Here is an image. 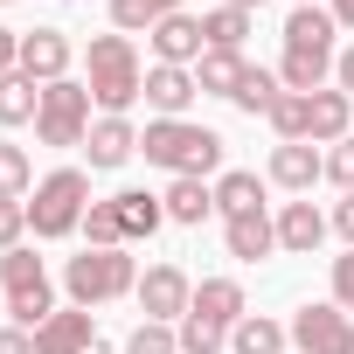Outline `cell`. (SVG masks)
<instances>
[{
  "mask_svg": "<svg viewBox=\"0 0 354 354\" xmlns=\"http://www.w3.org/2000/svg\"><path fill=\"white\" fill-rule=\"evenodd\" d=\"M125 354H181V333L160 326V319H139V326L125 333Z\"/></svg>",
  "mask_w": 354,
  "mask_h": 354,
  "instance_id": "cell-32",
  "label": "cell"
},
{
  "mask_svg": "<svg viewBox=\"0 0 354 354\" xmlns=\"http://www.w3.org/2000/svg\"><path fill=\"white\" fill-rule=\"evenodd\" d=\"M84 84H91V104L97 118H125L139 97H146V70H139V49L132 35H91V56H84Z\"/></svg>",
  "mask_w": 354,
  "mask_h": 354,
  "instance_id": "cell-1",
  "label": "cell"
},
{
  "mask_svg": "<svg viewBox=\"0 0 354 354\" xmlns=\"http://www.w3.org/2000/svg\"><path fill=\"white\" fill-rule=\"evenodd\" d=\"M28 195H35V160L15 139H0V202H28Z\"/></svg>",
  "mask_w": 354,
  "mask_h": 354,
  "instance_id": "cell-27",
  "label": "cell"
},
{
  "mask_svg": "<svg viewBox=\"0 0 354 354\" xmlns=\"http://www.w3.org/2000/svg\"><path fill=\"white\" fill-rule=\"evenodd\" d=\"M326 230H333V223H326L313 202H285V209H278V250H292V257H313V250L326 243Z\"/></svg>",
  "mask_w": 354,
  "mask_h": 354,
  "instance_id": "cell-17",
  "label": "cell"
},
{
  "mask_svg": "<svg viewBox=\"0 0 354 354\" xmlns=\"http://www.w3.org/2000/svg\"><path fill=\"white\" fill-rule=\"evenodd\" d=\"M0 299H8V319L28 326V333L56 313V278H49V264H42L28 243L0 257Z\"/></svg>",
  "mask_w": 354,
  "mask_h": 354,
  "instance_id": "cell-5",
  "label": "cell"
},
{
  "mask_svg": "<svg viewBox=\"0 0 354 354\" xmlns=\"http://www.w3.org/2000/svg\"><path fill=\"white\" fill-rule=\"evenodd\" d=\"M292 347L299 354H354V313H340L333 299L299 306L292 313Z\"/></svg>",
  "mask_w": 354,
  "mask_h": 354,
  "instance_id": "cell-7",
  "label": "cell"
},
{
  "mask_svg": "<svg viewBox=\"0 0 354 354\" xmlns=\"http://www.w3.org/2000/svg\"><path fill=\"white\" fill-rule=\"evenodd\" d=\"M153 56L160 63H174V70H195L202 56H209V35H202V15H181V8H174L167 21H153Z\"/></svg>",
  "mask_w": 354,
  "mask_h": 354,
  "instance_id": "cell-9",
  "label": "cell"
},
{
  "mask_svg": "<svg viewBox=\"0 0 354 354\" xmlns=\"http://www.w3.org/2000/svg\"><path fill=\"white\" fill-rule=\"evenodd\" d=\"M111 209H118L125 243H146V236L167 223V202H160V195H146V188H118V195H111Z\"/></svg>",
  "mask_w": 354,
  "mask_h": 354,
  "instance_id": "cell-20",
  "label": "cell"
},
{
  "mask_svg": "<svg viewBox=\"0 0 354 354\" xmlns=\"http://www.w3.org/2000/svg\"><path fill=\"white\" fill-rule=\"evenodd\" d=\"M278 97H285V84H278V70H264V63H250V77L236 84V97H230V104H236V111H250V118H257V111L271 118V104H278Z\"/></svg>",
  "mask_w": 354,
  "mask_h": 354,
  "instance_id": "cell-28",
  "label": "cell"
},
{
  "mask_svg": "<svg viewBox=\"0 0 354 354\" xmlns=\"http://www.w3.org/2000/svg\"><path fill=\"white\" fill-rule=\"evenodd\" d=\"M326 77H333V56H319V49H285V56H278V84L299 91V97L326 91Z\"/></svg>",
  "mask_w": 354,
  "mask_h": 354,
  "instance_id": "cell-22",
  "label": "cell"
},
{
  "mask_svg": "<svg viewBox=\"0 0 354 354\" xmlns=\"http://www.w3.org/2000/svg\"><path fill=\"white\" fill-rule=\"evenodd\" d=\"M223 250L236 264H257L278 250V216L271 209H250V216H223Z\"/></svg>",
  "mask_w": 354,
  "mask_h": 354,
  "instance_id": "cell-13",
  "label": "cell"
},
{
  "mask_svg": "<svg viewBox=\"0 0 354 354\" xmlns=\"http://www.w3.org/2000/svg\"><path fill=\"white\" fill-rule=\"evenodd\" d=\"M174 333H181V354H223V347H230V333H223V326H209L202 313H188Z\"/></svg>",
  "mask_w": 354,
  "mask_h": 354,
  "instance_id": "cell-33",
  "label": "cell"
},
{
  "mask_svg": "<svg viewBox=\"0 0 354 354\" xmlns=\"http://www.w3.org/2000/svg\"><path fill=\"white\" fill-rule=\"evenodd\" d=\"M264 174H271L285 195H313V181H326V153L313 139H292V146H271V167Z\"/></svg>",
  "mask_w": 354,
  "mask_h": 354,
  "instance_id": "cell-12",
  "label": "cell"
},
{
  "mask_svg": "<svg viewBox=\"0 0 354 354\" xmlns=\"http://www.w3.org/2000/svg\"><path fill=\"white\" fill-rule=\"evenodd\" d=\"M160 202H167V223H181V230H202V223L216 216V188L195 181V174H174Z\"/></svg>",
  "mask_w": 354,
  "mask_h": 354,
  "instance_id": "cell-16",
  "label": "cell"
},
{
  "mask_svg": "<svg viewBox=\"0 0 354 354\" xmlns=\"http://www.w3.org/2000/svg\"><path fill=\"white\" fill-rule=\"evenodd\" d=\"M292 8H319V0H292Z\"/></svg>",
  "mask_w": 354,
  "mask_h": 354,
  "instance_id": "cell-44",
  "label": "cell"
},
{
  "mask_svg": "<svg viewBox=\"0 0 354 354\" xmlns=\"http://www.w3.org/2000/svg\"><path fill=\"white\" fill-rule=\"evenodd\" d=\"M174 8H181V0H174Z\"/></svg>",
  "mask_w": 354,
  "mask_h": 354,
  "instance_id": "cell-45",
  "label": "cell"
},
{
  "mask_svg": "<svg viewBox=\"0 0 354 354\" xmlns=\"http://www.w3.org/2000/svg\"><path fill=\"white\" fill-rule=\"evenodd\" d=\"M91 347H97V319L84 306H56L35 326V354H91Z\"/></svg>",
  "mask_w": 354,
  "mask_h": 354,
  "instance_id": "cell-11",
  "label": "cell"
},
{
  "mask_svg": "<svg viewBox=\"0 0 354 354\" xmlns=\"http://www.w3.org/2000/svg\"><path fill=\"white\" fill-rule=\"evenodd\" d=\"M21 236H28V202H0V257L21 250Z\"/></svg>",
  "mask_w": 354,
  "mask_h": 354,
  "instance_id": "cell-36",
  "label": "cell"
},
{
  "mask_svg": "<svg viewBox=\"0 0 354 354\" xmlns=\"http://www.w3.org/2000/svg\"><path fill=\"white\" fill-rule=\"evenodd\" d=\"M84 153H91V167H97V174L125 167V160L139 153V132H132V118H97V125H91V139H84Z\"/></svg>",
  "mask_w": 354,
  "mask_h": 354,
  "instance_id": "cell-18",
  "label": "cell"
},
{
  "mask_svg": "<svg viewBox=\"0 0 354 354\" xmlns=\"http://www.w3.org/2000/svg\"><path fill=\"white\" fill-rule=\"evenodd\" d=\"M285 347H292V326H278L264 313H243L230 326V354H285Z\"/></svg>",
  "mask_w": 354,
  "mask_h": 354,
  "instance_id": "cell-24",
  "label": "cell"
},
{
  "mask_svg": "<svg viewBox=\"0 0 354 354\" xmlns=\"http://www.w3.org/2000/svg\"><path fill=\"white\" fill-rule=\"evenodd\" d=\"M188 313H202L209 326H223V333H230V326H236V319L250 313V299H243V285H236V278H202V285H195V306H188Z\"/></svg>",
  "mask_w": 354,
  "mask_h": 354,
  "instance_id": "cell-19",
  "label": "cell"
},
{
  "mask_svg": "<svg viewBox=\"0 0 354 354\" xmlns=\"http://www.w3.org/2000/svg\"><path fill=\"white\" fill-rule=\"evenodd\" d=\"M202 35H209V49H243L250 15H243V8H209V15H202Z\"/></svg>",
  "mask_w": 354,
  "mask_h": 354,
  "instance_id": "cell-30",
  "label": "cell"
},
{
  "mask_svg": "<svg viewBox=\"0 0 354 354\" xmlns=\"http://www.w3.org/2000/svg\"><path fill=\"white\" fill-rule=\"evenodd\" d=\"M174 15V0H111V28L118 35H153V21Z\"/></svg>",
  "mask_w": 354,
  "mask_h": 354,
  "instance_id": "cell-29",
  "label": "cell"
},
{
  "mask_svg": "<svg viewBox=\"0 0 354 354\" xmlns=\"http://www.w3.org/2000/svg\"><path fill=\"white\" fill-rule=\"evenodd\" d=\"M70 63H77V49H70L63 28H28V35H21V77H28V84H63Z\"/></svg>",
  "mask_w": 354,
  "mask_h": 354,
  "instance_id": "cell-10",
  "label": "cell"
},
{
  "mask_svg": "<svg viewBox=\"0 0 354 354\" xmlns=\"http://www.w3.org/2000/svg\"><path fill=\"white\" fill-rule=\"evenodd\" d=\"M326 15H333L340 28H354V0H326Z\"/></svg>",
  "mask_w": 354,
  "mask_h": 354,
  "instance_id": "cell-42",
  "label": "cell"
},
{
  "mask_svg": "<svg viewBox=\"0 0 354 354\" xmlns=\"http://www.w3.org/2000/svg\"><path fill=\"white\" fill-rule=\"evenodd\" d=\"M35 111H42V84H28L21 70H8L0 77V125H35Z\"/></svg>",
  "mask_w": 354,
  "mask_h": 354,
  "instance_id": "cell-25",
  "label": "cell"
},
{
  "mask_svg": "<svg viewBox=\"0 0 354 354\" xmlns=\"http://www.w3.org/2000/svg\"><path fill=\"white\" fill-rule=\"evenodd\" d=\"M271 132H278V146L306 139V97H299V91H285V97L271 104Z\"/></svg>",
  "mask_w": 354,
  "mask_h": 354,
  "instance_id": "cell-34",
  "label": "cell"
},
{
  "mask_svg": "<svg viewBox=\"0 0 354 354\" xmlns=\"http://www.w3.org/2000/svg\"><path fill=\"white\" fill-rule=\"evenodd\" d=\"M139 313L146 319H160V326H181L188 319V306H195V278L181 271V264H153V271H139Z\"/></svg>",
  "mask_w": 354,
  "mask_h": 354,
  "instance_id": "cell-8",
  "label": "cell"
},
{
  "mask_svg": "<svg viewBox=\"0 0 354 354\" xmlns=\"http://www.w3.org/2000/svg\"><path fill=\"white\" fill-rule=\"evenodd\" d=\"M243 77H250V56H243V49H209V56L195 63V84H202L209 97H236Z\"/></svg>",
  "mask_w": 354,
  "mask_h": 354,
  "instance_id": "cell-23",
  "label": "cell"
},
{
  "mask_svg": "<svg viewBox=\"0 0 354 354\" xmlns=\"http://www.w3.org/2000/svg\"><path fill=\"white\" fill-rule=\"evenodd\" d=\"M250 209H264V181L250 167H230L216 181V216H250Z\"/></svg>",
  "mask_w": 354,
  "mask_h": 354,
  "instance_id": "cell-26",
  "label": "cell"
},
{
  "mask_svg": "<svg viewBox=\"0 0 354 354\" xmlns=\"http://www.w3.org/2000/svg\"><path fill=\"white\" fill-rule=\"evenodd\" d=\"M326 223H333V230H340V243H347V250H354V195H340V202H333V216H326Z\"/></svg>",
  "mask_w": 354,
  "mask_h": 354,
  "instance_id": "cell-38",
  "label": "cell"
},
{
  "mask_svg": "<svg viewBox=\"0 0 354 354\" xmlns=\"http://www.w3.org/2000/svg\"><path fill=\"white\" fill-rule=\"evenodd\" d=\"M63 292H70V306H111V299H132L139 292V264H132V250H77L70 264H63Z\"/></svg>",
  "mask_w": 354,
  "mask_h": 354,
  "instance_id": "cell-4",
  "label": "cell"
},
{
  "mask_svg": "<svg viewBox=\"0 0 354 354\" xmlns=\"http://www.w3.org/2000/svg\"><path fill=\"white\" fill-rule=\"evenodd\" d=\"M333 35H340V21H333L326 8H292V15H285V49H319V56H340V49H333Z\"/></svg>",
  "mask_w": 354,
  "mask_h": 354,
  "instance_id": "cell-21",
  "label": "cell"
},
{
  "mask_svg": "<svg viewBox=\"0 0 354 354\" xmlns=\"http://www.w3.org/2000/svg\"><path fill=\"white\" fill-rule=\"evenodd\" d=\"M84 216H91V174H84V167H56V174H42V181H35L28 230H35L42 243L77 236V230H84Z\"/></svg>",
  "mask_w": 354,
  "mask_h": 354,
  "instance_id": "cell-3",
  "label": "cell"
},
{
  "mask_svg": "<svg viewBox=\"0 0 354 354\" xmlns=\"http://www.w3.org/2000/svg\"><path fill=\"white\" fill-rule=\"evenodd\" d=\"M21 70V28H0V77Z\"/></svg>",
  "mask_w": 354,
  "mask_h": 354,
  "instance_id": "cell-39",
  "label": "cell"
},
{
  "mask_svg": "<svg viewBox=\"0 0 354 354\" xmlns=\"http://www.w3.org/2000/svg\"><path fill=\"white\" fill-rule=\"evenodd\" d=\"M347 132H354V97L333 91V84L313 91V97H306V139H313V146H340Z\"/></svg>",
  "mask_w": 354,
  "mask_h": 354,
  "instance_id": "cell-14",
  "label": "cell"
},
{
  "mask_svg": "<svg viewBox=\"0 0 354 354\" xmlns=\"http://www.w3.org/2000/svg\"><path fill=\"white\" fill-rule=\"evenodd\" d=\"M139 153H146V167H167V174H216L223 167V132H209V125H195V118H153L146 132H139Z\"/></svg>",
  "mask_w": 354,
  "mask_h": 354,
  "instance_id": "cell-2",
  "label": "cell"
},
{
  "mask_svg": "<svg viewBox=\"0 0 354 354\" xmlns=\"http://www.w3.org/2000/svg\"><path fill=\"white\" fill-rule=\"evenodd\" d=\"M84 250H125V230H118V209H111V202H91V216H84Z\"/></svg>",
  "mask_w": 354,
  "mask_h": 354,
  "instance_id": "cell-31",
  "label": "cell"
},
{
  "mask_svg": "<svg viewBox=\"0 0 354 354\" xmlns=\"http://www.w3.org/2000/svg\"><path fill=\"white\" fill-rule=\"evenodd\" d=\"M195 97H202L195 70H174V63H153V70H146V104H153L160 118H188Z\"/></svg>",
  "mask_w": 354,
  "mask_h": 354,
  "instance_id": "cell-15",
  "label": "cell"
},
{
  "mask_svg": "<svg viewBox=\"0 0 354 354\" xmlns=\"http://www.w3.org/2000/svg\"><path fill=\"white\" fill-rule=\"evenodd\" d=\"M333 91H347V97H354V42L333 56Z\"/></svg>",
  "mask_w": 354,
  "mask_h": 354,
  "instance_id": "cell-41",
  "label": "cell"
},
{
  "mask_svg": "<svg viewBox=\"0 0 354 354\" xmlns=\"http://www.w3.org/2000/svg\"><path fill=\"white\" fill-rule=\"evenodd\" d=\"M0 8H8V0H0Z\"/></svg>",
  "mask_w": 354,
  "mask_h": 354,
  "instance_id": "cell-46",
  "label": "cell"
},
{
  "mask_svg": "<svg viewBox=\"0 0 354 354\" xmlns=\"http://www.w3.org/2000/svg\"><path fill=\"white\" fill-rule=\"evenodd\" d=\"M0 354H35V333L28 326H0Z\"/></svg>",
  "mask_w": 354,
  "mask_h": 354,
  "instance_id": "cell-40",
  "label": "cell"
},
{
  "mask_svg": "<svg viewBox=\"0 0 354 354\" xmlns=\"http://www.w3.org/2000/svg\"><path fill=\"white\" fill-rule=\"evenodd\" d=\"M91 84L84 77H63V84H42V111H35V139L42 146H84L91 139Z\"/></svg>",
  "mask_w": 354,
  "mask_h": 354,
  "instance_id": "cell-6",
  "label": "cell"
},
{
  "mask_svg": "<svg viewBox=\"0 0 354 354\" xmlns=\"http://www.w3.org/2000/svg\"><path fill=\"white\" fill-rule=\"evenodd\" d=\"M223 8H243V15H250V8H264V0H223Z\"/></svg>",
  "mask_w": 354,
  "mask_h": 354,
  "instance_id": "cell-43",
  "label": "cell"
},
{
  "mask_svg": "<svg viewBox=\"0 0 354 354\" xmlns=\"http://www.w3.org/2000/svg\"><path fill=\"white\" fill-rule=\"evenodd\" d=\"M326 181H333L340 195H354V132H347L340 146H326Z\"/></svg>",
  "mask_w": 354,
  "mask_h": 354,
  "instance_id": "cell-35",
  "label": "cell"
},
{
  "mask_svg": "<svg viewBox=\"0 0 354 354\" xmlns=\"http://www.w3.org/2000/svg\"><path fill=\"white\" fill-rule=\"evenodd\" d=\"M333 306H340V313H354V250H347V257H333Z\"/></svg>",
  "mask_w": 354,
  "mask_h": 354,
  "instance_id": "cell-37",
  "label": "cell"
}]
</instances>
